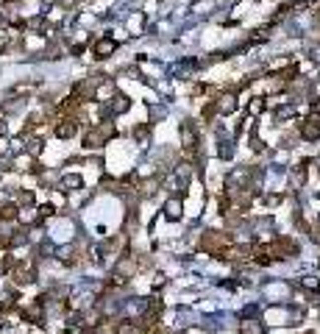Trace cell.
<instances>
[{
    "mask_svg": "<svg viewBox=\"0 0 320 334\" xmlns=\"http://www.w3.org/2000/svg\"><path fill=\"white\" fill-rule=\"evenodd\" d=\"M70 234H73V223H70V220H59L53 226V237L61 239V242H64V239H70Z\"/></svg>",
    "mask_w": 320,
    "mask_h": 334,
    "instance_id": "obj_1",
    "label": "cell"
},
{
    "mask_svg": "<svg viewBox=\"0 0 320 334\" xmlns=\"http://www.w3.org/2000/svg\"><path fill=\"white\" fill-rule=\"evenodd\" d=\"M95 50H97V56L103 59V56H109V53H115V50H117V42L115 39H100L95 45Z\"/></svg>",
    "mask_w": 320,
    "mask_h": 334,
    "instance_id": "obj_2",
    "label": "cell"
},
{
    "mask_svg": "<svg viewBox=\"0 0 320 334\" xmlns=\"http://www.w3.org/2000/svg\"><path fill=\"white\" fill-rule=\"evenodd\" d=\"M73 134H75V123H64V125H59V128H56V137H61V139L73 137Z\"/></svg>",
    "mask_w": 320,
    "mask_h": 334,
    "instance_id": "obj_3",
    "label": "cell"
},
{
    "mask_svg": "<svg viewBox=\"0 0 320 334\" xmlns=\"http://www.w3.org/2000/svg\"><path fill=\"white\" fill-rule=\"evenodd\" d=\"M167 217H173V220L181 217V203H178V201H170L167 203Z\"/></svg>",
    "mask_w": 320,
    "mask_h": 334,
    "instance_id": "obj_4",
    "label": "cell"
},
{
    "mask_svg": "<svg viewBox=\"0 0 320 334\" xmlns=\"http://www.w3.org/2000/svg\"><path fill=\"white\" fill-rule=\"evenodd\" d=\"M126 109H128V98H123V95H117L115 98V103H112V112H126Z\"/></svg>",
    "mask_w": 320,
    "mask_h": 334,
    "instance_id": "obj_5",
    "label": "cell"
},
{
    "mask_svg": "<svg viewBox=\"0 0 320 334\" xmlns=\"http://www.w3.org/2000/svg\"><path fill=\"white\" fill-rule=\"evenodd\" d=\"M61 187H64V190H73V187H81V179H78V176H64V179H61Z\"/></svg>",
    "mask_w": 320,
    "mask_h": 334,
    "instance_id": "obj_6",
    "label": "cell"
},
{
    "mask_svg": "<svg viewBox=\"0 0 320 334\" xmlns=\"http://www.w3.org/2000/svg\"><path fill=\"white\" fill-rule=\"evenodd\" d=\"M267 295H276V298H284V295H287V287L284 284H273V287H267Z\"/></svg>",
    "mask_w": 320,
    "mask_h": 334,
    "instance_id": "obj_7",
    "label": "cell"
},
{
    "mask_svg": "<svg viewBox=\"0 0 320 334\" xmlns=\"http://www.w3.org/2000/svg\"><path fill=\"white\" fill-rule=\"evenodd\" d=\"M234 106H237V103H234V98H231V95H226L223 101H220V112H223V114L234 112Z\"/></svg>",
    "mask_w": 320,
    "mask_h": 334,
    "instance_id": "obj_8",
    "label": "cell"
},
{
    "mask_svg": "<svg viewBox=\"0 0 320 334\" xmlns=\"http://www.w3.org/2000/svg\"><path fill=\"white\" fill-rule=\"evenodd\" d=\"M320 134V125H303V137L306 139H314Z\"/></svg>",
    "mask_w": 320,
    "mask_h": 334,
    "instance_id": "obj_9",
    "label": "cell"
},
{
    "mask_svg": "<svg viewBox=\"0 0 320 334\" xmlns=\"http://www.w3.org/2000/svg\"><path fill=\"white\" fill-rule=\"evenodd\" d=\"M9 39H12V36H9V31H0V48H3V45H9Z\"/></svg>",
    "mask_w": 320,
    "mask_h": 334,
    "instance_id": "obj_10",
    "label": "cell"
},
{
    "mask_svg": "<svg viewBox=\"0 0 320 334\" xmlns=\"http://www.w3.org/2000/svg\"><path fill=\"white\" fill-rule=\"evenodd\" d=\"M314 109H317V112H320V101H317V103H314Z\"/></svg>",
    "mask_w": 320,
    "mask_h": 334,
    "instance_id": "obj_11",
    "label": "cell"
}]
</instances>
